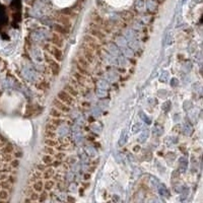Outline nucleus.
I'll use <instances>...</instances> for the list:
<instances>
[{
    "label": "nucleus",
    "mask_w": 203,
    "mask_h": 203,
    "mask_svg": "<svg viewBox=\"0 0 203 203\" xmlns=\"http://www.w3.org/2000/svg\"><path fill=\"white\" fill-rule=\"evenodd\" d=\"M68 83L69 84H71L72 86L73 87H75L76 90H77L79 93H81L82 91V94L84 95L85 94V90H86V85H84V84H82V83H80L79 81H77V80H76L75 78H73V77H70L69 78V81H68Z\"/></svg>",
    "instance_id": "nucleus-12"
},
{
    "label": "nucleus",
    "mask_w": 203,
    "mask_h": 203,
    "mask_svg": "<svg viewBox=\"0 0 203 203\" xmlns=\"http://www.w3.org/2000/svg\"><path fill=\"white\" fill-rule=\"evenodd\" d=\"M57 126H55L54 124H52V123H50V122H48L47 124H46V127L45 129H48V130H51V131H57Z\"/></svg>",
    "instance_id": "nucleus-39"
},
{
    "label": "nucleus",
    "mask_w": 203,
    "mask_h": 203,
    "mask_svg": "<svg viewBox=\"0 0 203 203\" xmlns=\"http://www.w3.org/2000/svg\"><path fill=\"white\" fill-rule=\"evenodd\" d=\"M48 52H49V54L51 55L56 61H58V62H61V61L63 60V53H62V51H61V49L56 47V46L51 45V47H50Z\"/></svg>",
    "instance_id": "nucleus-7"
},
{
    "label": "nucleus",
    "mask_w": 203,
    "mask_h": 203,
    "mask_svg": "<svg viewBox=\"0 0 203 203\" xmlns=\"http://www.w3.org/2000/svg\"><path fill=\"white\" fill-rule=\"evenodd\" d=\"M53 29H54V32L57 33V34H59V35L62 36L64 39H66V38L68 37V35H69V32H70V30L69 29H67L66 26H64L62 25H60V24H55L54 26H53Z\"/></svg>",
    "instance_id": "nucleus-11"
},
{
    "label": "nucleus",
    "mask_w": 203,
    "mask_h": 203,
    "mask_svg": "<svg viewBox=\"0 0 203 203\" xmlns=\"http://www.w3.org/2000/svg\"><path fill=\"white\" fill-rule=\"evenodd\" d=\"M95 166H94V167H90V168H89V172H90V173H93V172H95Z\"/></svg>",
    "instance_id": "nucleus-48"
},
{
    "label": "nucleus",
    "mask_w": 203,
    "mask_h": 203,
    "mask_svg": "<svg viewBox=\"0 0 203 203\" xmlns=\"http://www.w3.org/2000/svg\"><path fill=\"white\" fill-rule=\"evenodd\" d=\"M52 105L53 107H55L56 109H58L59 111H61L62 113H65V114H67V113H69L70 112V107L69 106H67L66 104H64L63 102H61L59 99H53V103H52Z\"/></svg>",
    "instance_id": "nucleus-9"
},
{
    "label": "nucleus",
    "mask_w": 203,
    "mask_h": 203,
    "mask_svg": "<svg viewBox=\"0 0 203 203\" xmlns=\"http://www.w3.org/2000/svg\"><path fill=\"white\" fill-rule=\"evenodd\" d=\"M33 191H34V190H33L32 185H30V184H28V186L25 187V189L24 192H25V196H26V197H29V196H30V194L32 193Z\"/></svg>",
    "instance_id": "nucleus-38"
},
{
    "label": "nucleus",
    "mask_w": 203,
    "mask_h": 203,
    "mask_svg": "<svg viewBox=\"0 0 203 203\" xmlns=\"http://www.w3.org/2000/svg\"><path fill=\"white\" fill-rule=\"evenodd\" d=\"M32 187H33V190L36 191V192L38 193L42 192V191L44 190V180L43 179L37 180L36 182H34L32 184Z\"/></svg>",
    "instance_id": "nucleus-16"
},
{
    "label": "nucleus",
    "mask_w": 203,
    "mask_h": 203,
    "mask_svg": "<svg viewBox=\"0 0 203 203\" xmlns=\"http://www.w3.org/2000/svg\"><path fill=\"white\" fill-rule=\"evenodd\" d=\"M39 87L42 90H46V89H48V87H50V84L48 82H46V81H42L41 84L39 85Z\"/></svg>",
    "instance_id": "nucleus-43"
},
{
    "label": "nucleus",
    "mask_w": 203,
    "mask_h": 203,
    "mask_svg": "<svg viewBox=\"0 0 203 203\" xmlns=\"http://www.w3.org/2000/svg\"><path fill=\"white\" fill-rule=\"evenodd\" d=\"M121 18L124 21L125 24H127V22L131 21L134 18V14L130 10H126V11H123V12L121 13Z\"/></svg>",
    "instance_id": "nucleus-21"
},
{
    "label": "nucleus",
    "mask_w": 203,
    "mask_h": 203,
    "mask_svg": "<svg viewBox=\"0 0 203 203\" xmlns=\"http://www.w3.org/2000/svg\"><path fill=\"white\" fill-rule=\"evenodd\" d=\"M40 179H43V174H42V172L39 170H33V172L30 173V179H29V184L32 185L34 182H36L37 180H40Z\"/></svg>",
    "instance_id": "nucleus-14"
},
{
    "label": "nucleus",
    "mask_w": 203,
    "mask_h": 203,
    "mask_svg": "<svg viewBox=\"0 0 203 203\" xmlns=\"http://www.w3.org/2000/svg\"><path fill=\"white\" fill-rule=\"evenodd\" d=\"M61 164H62V160H59V159H53V162L51 164H49L48 166L49 167H52V168H54L55 170L56 168H59L60 166H61Z\"/></svg>",
    "instance_id": "nucleus-35"
},
{
    "label": "nucleus",
    "mask_w": 203,
    "mask_h": 203,
    "mask_svg": "<svg viewBox=\"0 0 203 203\" xmlns=\"http://www.w3.org/2000/svg\"><path fill=\"white\" fill-rule=\"evenodd\" d=\"M9 191L0 188V202H5L9 198Z\"/></svg>",
    "instance_id": "nucleus-23"
},
{
    "label": "nucleus",
    "mask_w": 203,
    "mask_h": 203,
    "mask_svg": "<svg viewBox=\"0 0 203 203\" xmlns=\"http://www.w3.org/2000/svg\"><path fill=\"white\" fill-rule=\"evenodd\" d=\"M53 159H54V158H53V155H51L45 154L43 156H42V163H44L45 164H47V166L53 162Z\"/></svg>",
    "instance_id": "nucleus-31"
},
{
    "label": "nucleus",
    "mask_w": 203,
    "mask_h": 203,
    "mask_svg": "<svg viewBox=\"0 0 203 203\" xmlns=\"http://www.w3.org/2000/svg\"><path fill=\"white\" fill-rule=\"evenodd\" d=\"M50 47H51V45H50L49 43H48V44H46V45L44 46V50H46V51H49Z\"/></svg>",
    "instance_id": "nucleus-46"
},
{
    "label": "nucleus",
    "mask_w": 203,
    "mask_h": 203,
    "mask_svg": "<svg viewBox=\"0 0 203 203\" xmlns=\"http://www.w3.org/2000/svg\"><path fill=\"white\" fill-rule=\"evenodd\" d=\"M56 185V182L53 179H48V180H44V190L46 191H51L54 190Z\"/></svg>",
    "instance_id": "nucleus-20"
},
{
    "label": "nucleus",
    "mask_w": 203,
    "mask_h": 203,
    "mask_svg": "<svg viewBox=\"0 0 203 203\" xmlns=\"http://www.w3.org/2000/svg\"><path fill=\"white\" fill-rule=\"evenodd\" d=\"M48 122H50V123H52V124H54L55 126H57V127H59V126L64 122V120L62 119V118L50 117L49 119H48Z\"/></svg>",
    "instance_id": "nucleus-25"
},
{
    "label": "nucleus",
    "mask_w": 203,
    "mask_h": 203,
    "mask_svg": "<svg viewBox=\"0 0 203 203\" xmlns=\"http://www.w3.org/2000/svg\"><path fill=\"white\" fill-rule=\"evenodd\" d=\"M6 142H7V140H6V139H5V138H4V137H3V136H1V135H0V147H2L3 145H4V144H5Z\"/></svg>",
    "instance_id": "nucleus-44"
},
{
    "label": "nucleus",
    "mask_w": 203,
    "mask_h": 203,
    "mask_svg": "<svg viewBox=\"0 0 203 203\" xmlns=\"http://www.w3.org/2000/svg\"><path fill=\"white\" fill-rule=\"evenodd\" d=\"M91 21H94L95 24H99V25H104L106 21L102 16H99V14H95V15H93V17H91Z\"/></svg>",
    "instance_id": "nucleus-33"
},
{
    "label": "nucleus",
    "mask_w": 203,
    "mask_h": 203,
    "mask_svg": "<svg viewBox=\"0 0 203 203\" xmlns=\"http://www.w3.org/2000/svg\"><path fill=\"white\" fill-rule=\"evenodd\" d=\"M61 13H63L64 15H67V16H69L70 18H73L76 16V13L73 8H65L61 11Z\"/></svg>",
    "instance_id": "nucleus-27"
},
{
    "label": "nucleus",
    "mask_w": 203,
    "mask_h": 203,
    "mask_svg": "<svg viewBox=\"0 0 203 203\" xmlns=\"http://www.w3.org/2000/svg\"><path fill=\"white\" fill-rule=\"evenodd\" d=\"M57 99H59L61 102H63L64 104H66L67 106H73L75 104V98H73L72 95H70L67 91L63 90H60L58 95H57Z\"/></svg>",
    "instance_id": "nucleus-4"
},
{
    "label": "nucleus",
    "mask_w": 203,
    "mask_h": 203,
    "mask_svg": "<svg viewBox=\"0 0 203 203\" xmlns=\"http://www.w3.org/2000/svg\"><path fill=\"white\" fill-rule=\"evenodd\" d=\"M9 164H10V167L12 168H17L18 166H20V159H16V158H14L13 159H11L10 162H9Z\"/></svg>",
    "instance_id": "nucleus-36"
},
{
    "label": "nucleus",
    "mask_w": 203,
    "mask_h": 203,
    "mask_svg": "<svg viewBox=\"0 0 203 203\" xmlns=\"http://www.w3.org/2000/svg\"><path fill=\"white\" fill-rule=\"evenodd\" d=\"M47 164H45L44 163H41V164H37V170H39V171H41V172H44L46 168H47Z\"/></svg>",
    "instance_id": "nucleus-41"
},
{
    "label": "nucleus",
    "mask_w": 203,
    "mask_h": 203,
    "mask_svg": "<svg viewBox=\"0 0 203 203\" xmlns=\"http://www.w3.org/2000/svg\"><path fill=\"white\" fill-rule=\"evenodd\" d=\"M25 202H32V200H30V198L29 197V198H25Z\"/></svg>",
    "instance_id": "nucleus-51"
},
{
    "label": "nucleus",
    "mask_w": 203,
    "mask_h": 203,
    "mask_svg": "<svg viewBox=\"0 0 203 203\" xmlns=\"http://www.w3.org/2000/svg\"><path fill=\"white\" fill-rule=\"evenodd\" d=\"M53 158H54L55 159L63 160L65 158H66V154H65V151H56L55 155H53Z\"/></svg>",
    "instance_id": "nucleus-34"
},
{
    "label": "nucleus",
    "mask_w": 203,
    "mask_h": 203,
    "mask_svg": "<svg viewBox=\"0 0 203 203\" xmlns=\"http://www.w3.org/2000/svg\"><path fill=\"white\" fill-rule=\"evenodd\" d=\"M56 173L55 168H52V167H47V168L42 172V174H43V180H48V179H52V177L54 176V174Z\"/></svg>",
    "instance_id": "nucleus-17"
},
{
    "label": "nucleus",
    "mask_w": 203,
    "mask_h": 203,
    "mask_svg": "<svg viewBox=\"0 0 203 203\" xmlns=\"http://www.w3.org/2000/svg\"><path fill=\"white\" fill-rule=\"evenodd\" d=\"M9 174L7 173H3V172H0V181H3V180H7L8 179Z\"/></svg>",
    "instance_id": "nucleus-42"
},
{
    "label": "nucleus",
    "mask_w": 203,
    "mask_h": 203,
    "mask_svg": "<svg viewBox=\"0 0 203 203\" xmlns=\"http://www.w3.org/2000/svg\"><path fill=\"white\" fill-rule=\"evenodd\" d=\"M67 200H68V201H72V202H73V201H75V199H74V198H72V197H70V196H68V197H67Z\"/></svg>",
    "instance_id": "nucleus-50"
},
{
    "label": "nucleus",
    "mask_w": 203,
    "mask_h": 203,
    "mask_svg": "<svg viewBox=\"0 0 203 203\" xmlns=\"http://www.w3.org/2000/svg\"><path fill=\"white\" fill-rule=\"evenodd\" d=\"M79 1H80V2H84L85 0H79Z\"/></svg>",
    "instance_id": "nucleus-52"
},
{
    "label": "nucleus",
    "mask_w": 203,
    "mask_h": 203,
    "mask_svg": "<svg viewBox=\"0 0 203 203\" xmlns=\"http://www.w3.org/2000/svg\"><path fill=\"white\" fill-rule=\"evenodd\" d=\"M49 41L51 42L52 45H54V46H56V47H58L60 49L64 47V38L61 35H59V34L55 33V32L52 34L51 39H50Z\"/></svg>",
    "instance_id": "nucleus-8"
},
{
    "label": "nucleus",
    "mask_w": 203,
    "mask_h": 203,
    "mask_svg": "<svg viewBox=\"0 0 203 203\" xmlns=\"http://www.w3.org/2000/svg\"><path fill=\"white\" fill-rule=\"evenodd\" d=\"M11 187H12V184H11L8 180H3V181H0V188L1 189H5V190H11Z\"/></svg>",
    "instance_id": "nucleus-26"
},
{
    "label": "nucleus",
    "mask_w": 203,
    "mask_h": 203,
    "mask_svg": "<svg viewBox=\"0 0 203 203\" xmlns=\"http://www.w3.org/2000/svg\"><path fill=\"white\" fill-rule=\"evenodd\" d=\"M83 178H84V180H85V181H89V180L90 179V174H85V175H84Z\"/></svg>",
    "instance_id": "nucleus-47"
},
{
    "label": "nucleus",
    "mask_w": 203,
    "mask_h": 203,
    "mask_svg": "<svg viewBox=\"0 0 203 203\" xmlns=\"http://www.w3.org/2000/svg\"><path fill=\"white\" fill-rule=\"evenodd\" d=\"M49 198V192L46 190H43L42 192L39 193V199H38V202H44Z\"/></svg>",
    "instance_id": "nucleus-29"
},
{
    "label": "nucleus",
    "mask_w": 203,
    "mask_h": 203,
    "mask_svg": "<svg viewBox=\"0 0 203 203\" xmlns=\"http://www.w3.org/2000/svg\"><path fill=\"white\" fill-rule=\"evenodd\" d=\"M74 64H75V69L76 71H78L79 73H81L83 75L87 76V77H91V72L89 69H85L84 67H82L81 65H79V63L76 60H74Z\"/></svg>",
    "instance_id": "nucleus-15"
},
{
    "label": "nucleus",
    "mask_w": 203,
    "mask_h": 203,
    "mask_svg": "<svg viewBox=\"0 0 203 203\" xmlns=\"http://www.w3.org/2000/svg\"><path fill=\"white\" fill-rule=\"evenodd\" d=\"M81 184L84 186V188H87V187H90V183H83V182H82Z\"/></svg>",
    "instance_id": "nucleus-49"
},
{
    "label": "nucleus",
    "mask_w": 203,
    "mask_h": 203,
    "mask_svg": "<svg viewBox=\"0 0 203 203\" xmlns=\"http://www.w3.org/2000/svg\"><path fill=\"white\" fill-rule=\"evenodd\" d=\"M29 197L30 198L32 202H38V199H39V193L36 192V191H33V192L30 194Z\"/></svg>",
    "instance_id": "nucleus-37"
},
{
    "label": "nucleus",
    "mask_w": 203,
    "mask_h": 203,
    "mask_svg": "<svg viewBox=\"0 0 203 203\" xmlns=\"http://www.w3.org/2000/svg\"><path fill=\"white\" fill-rule=\"evenodd\" d=\"M13 159L14 156L12 154H1V155H0V162L1 163H9Z\"/></svg>",
    "instance_id": "nucleus-24"
},
{
    "label": "nucleus",
    "mask_w": 203,
    "mask_h": 203,
    "mask_svg": "<svg viewBox=\"0 0 203 203\" xmlns=\"http://www.w3.org/2000/svg\"><path fill=\"white\" fill-rule=\"evenodd\" d=\"M13 156H14V158H16V159L21 158V151H18V152H14Z\"/></svg>",
    "instance_id": "nucleus-45"
},
{
    "label": "nucleus",
    "mask_w": 203,
    "mask_h": 203,
    "mask_svg": "<svg viewBox=\"0 0 203 203\" xmlns=\"http://www.w3.org/2000/svg\"><path fill=\"white\" fill-rule=\"evenodd\" d=\"M87 34H90L93 37H95L102 45H107V34L99 29H87Z\"/></svg>",
    "instance_id": "nucleus-3"
},
{
    "label": "nucleus",
    "mask_w": 203,
    "mask_h": 203,
    "mask_svg": "<svg viewBox=\"0 0 203 203\" xmlns=\"http://www.w3.org/2000/svg\"><path fill=\"white\" fill-rule=\"evenodd\" d=\"M44 135L46 138H57V132L56 131H51V130H48V129H45V132H44Z\"/></svg>",
    "instance_id": "nucleus-30"
},
{
    "label": "nucleus",
    "mask_w": 203,
    "mask_h": 203,
    "mask_svg": "<svg viewBox=\"0 0 203 203\" xmlns=\"http://www.w3.org/2000/svg\"><path fill=\"white\" fill-rule=\"evenodd\" d=\"M63 90H64L65 91H67L68 94H69L70 95H72V97L75 98V99H77V98L79 97V95H80L79 91L76 90L75 87L72 86L71 84H69V83L65 84L64 87H63Z\"/></svg>",
    "instance_id": "nucleus-13"
},
{
    "label": "nucleus",
    "mask_w": 203,
    "mask_h": 203,
    "mask_svg": "<svg viewBox=\"0 0 203 203\" xmlns=\"http://www.w3.org/2000/svg\"><path fill=\"white\" fill-rule=\"evenodd\" d=\"M80 49H81V54H82V56L84 57V58L89 61L90 64H94L95 61V52L93 51V50L87 47V46L84 43L81 45Z\"/></svg>",
    "instance_id": "nucleus-5"
},
{
    "label": "nucleus",
    "mask_w": 203,
    "mask_h": 203,
    "mask_svg": "<svg viewBox=\"0 0 203 203\" xmlns=\"http://www.w3.org/2000/svg\"><path fill=\"white\" fill-rule=\"evenodd\" d=\"M76 61L79 63V65H81V66L85 68V69L90 70V65L91 64H90V62L85 58H84V57L82 56V54H77V59H76Z\"/></svg>",
    "instance_id": "nucleus-18"
},
{
    "label": "nucleus",
    "mask_w": 203,
    "mask_h": 203,
    "mask_svg": "<svg viewBox=\"0 0 203 203\" xmlns=\"http://www.w3.org/2000/svg\"><path fill=\"white\" fill-rule=\"evenodd\" d=\"M71 74H72V77L75 78V79L77 80V81H79L80 83L84 84V85L87 86V84L90 83V78H91V77H87V76L83 75V74H81V73H79L78 71L73 70V71H72Z\"/></svg>",
    "instance_id": "nucleus-10"
},
{
    "label": "nucleus",
    "mask_w": 203,
    "mask_h": 203,
    "mask_svg": "<svg viewBox=\"0 0 203 203\" xmlns=\"http://www.w3.org/2000/svg\"><path fill=\"white\" fill-rule=\"evenodd\" d=\"M14 146L11 143L6 142L2 147H0V154H13Z\"/></svg>",
    "instance_id": "nucleus-19"
},
{
    "label": "nucleus",
    "mask_w": 203,
    "mask_h": 203,
    "mask_svg": "<svg viewBox=\"0 0 203 203\" xmlns=\"http://www.w3.org/2000/svg\"><path fill=\"white\" fill-rule=\"evenodd\" d=\"M44 57H45V61L49 64L48 65L49 70L52 72L53 75H58L60 72V65L58 63V61H56L53 57L50 56V54H48L47 52L44 54Z\"/></svg>",
    "instance_id": "nucleus-2"
},
{
    "label": "nucleus",
    "mask_w": 203,
    "mask_h": 203,
    "mask_svg": "<svg viewBox=\"0 0 203 203\" xmlns=\"http://www.w3.org/2000/svg\"><path fill=\"white\" fill-rule=\"evenodd\" d=\"M55 21L58 22V24L62 25L64 26H66L67 29H71L72 26V21H71V18L67 15H64L63 13H60V14H57L55 16Z\"/></svg>",
    "instance_id": "nucleus-6"
},
{
    "label": "nucleus",
    "mask_w": 203,
    "mask_h": 203,
    "mask_svg": "<svg viewBox=\"0 0 203 203\" xmlns=\"http://www.w3.org/2000/svg\"><path fill=\"white\" fill-rule=\"evenodd\" d=\"M7 180H8V181H9L11 184H12V185H13V184H15V183H16V181H17V175H12V174H9V176H8V179H7Z\"/></svg>",
    "instance_id": "nucleus-40"
},
{
    "label": "nucleus",
    "mask_w": 203,
    "mask_h": 203,
    "mask_svg": "<svg viewBox=\"0 0 203 203\" xmlns=\"http://www.w3.org/2000/svg\"><path fill=\"white\" fill-rule=\"evenodd\" d=\"M83 43L85 44L89 48L93 50L95 55L101 54V52L103 50V45L99 43L95 37L90 35V34H86V35L83 36Z\"/></svg>",
    "instance_id": "nucleus-1"
},
{
    "label": "nucleus",
    "mask_w": 203,
    "mask_h": 203,
    "mask_svg": "<svg viewBox=\"0 0 203 203\" xmlns=\"http://www.w3.org/2000/svg\"><path fill=\"white\" fill-rule=\"evenodd\" d=\"M50 117H55V118H62L65 116V113H62L61 111H59L58 109H56L55 107L50 109Z\"/></svg>",
    "instance_id": "nucleus-22"
},
{
    "label": "nucleus",
    "mask_w": 203,
    "mask_h": 203,
    "mask_svg": "<svg viewBox=\"0 0 203 203\" xmlns=\"http://www.w3.org/2000/svg\"><path fill=\"white\" fill-rule=\"evenodd\" d=\"M43 151H44V154H46V155H55V152H56V149H55V147H53V146H49V145H45V147H44V149H43Z\"/></svg>",
    "instance_id": "nucleus-32"
},
{
    "label": "nucleus",
    "mask_w": 203,
    "mask_h": 203,
    "mask_svg": "<svg viewBox=\"0 0 203 203\" xmlns=\"http://www.w3.org/2000/svg\"><path fill=\"white\" fill-rule=\"evenodd\" d=\"M44 143H45V145H49V146H53V147H55V146H57V145L59 144L58 141H57V139H54V138H46V137H45Z\"/></svg>",
    "instance_id": "nucleus-28"
}]
</instances>
